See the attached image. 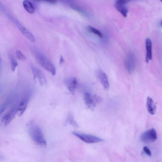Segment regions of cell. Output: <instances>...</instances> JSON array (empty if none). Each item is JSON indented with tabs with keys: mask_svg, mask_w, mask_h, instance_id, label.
<instances>
[{
	"mask_svg": "<svg viewBox=\"0 0 162 162\" xmlns=\"http://www.w3.org/2000/svg\"><path fill=\"white\" fill-rule=\"evenodd\" d=\"M29 132L31 138L36 145L42 147L46 146V141L43 132L39 127L35 125L31 126L29 129Z\"/></svg>",
	"mask_w": 162,
	"mask_h": 162,
	"instance_id": "6da1fadb",
	"label": "cell"
},
{
	"mask_svg": "<svg viewBox=\"0 0 162 162\" xmlns=\"http://www.w3.org/2000/svg\"><path fill=\"white\" fill-rule=\"evenodd\" d=\"M34 52V54L40 64L45 69L51 73L52 75L55 76L56 70L54 65L40 52L36 50Z\"/></svg>",
	"mask_w": 162,
	"mask_h": 162,
	"instance_id": "7a4b0ae2",
	"label": "cell"
},
{
	"mask_svg": "<svg viewBox=\"0 0 162 162\" xmlns=\"http://www.w3.org/2000/svg\"><path fill=\"white\" fill-rule=\"evenodd\" d=\"M72 133L81 140L87 143H97L105 141L100 138L91 135L75 132H73Z\"/></svg>",
	"mask_w": 162,
	"mask_h": 162,
	"instance_id": "3957f363",
	"label": "cell"
},
{
	"mask_svg": "<svg viewBox=\"0 0 162 162\" xmlns=\"http://www.w3.org/2000/svg\"><path fill=\"white\" fill-rule=\"evenodd\" d=\"M84 100L86 107L89 109L93 110L97 103L102 100V99L97 95H92L90 93L86 92L84 95Z\"/></svg>",
	"mask_w": 162,
	"mask_h": 162,
	"instance_id": "277c9868",
	"label": "cell"
},
{
	"mask_svg": "<svg viewBox=\"0 0 162 162\" xmlns=\"http://www.w3.org/2000/svg\"><path fill=\"white\" fill-rule=\"evenodd\" d=\"M125 63V67L129 73H132L136 67V58L134 54L132 53H128L126 57Z\"/></svg>",
	"mask_w": 162,
	"mask_h": 162,
	"instance_id": "5b68a950",
	"label": "cell"
},
{
	"mask_svg": "<svg viewBox=\"0 0 162 162\" xmlns=\"http://www.w3.org/2000/svg\"><path fill=\"white\" fill-rule=\"evenodd\" d=\"M31 67L34 75V80L37 78L40 85H46L47 84V80L44 73L33 64L31 65Z\"/></svg>",
	"mask_w": 162,
	"mask_h": 162,
	"instance_id": "8992f818",
	"label": "cell"
},
{
	"mask_svg": "<svg viewBox=\"0 0 162 162\" xmlns=\"http://www.w3.org/2000/svg\"><path fill=\"white\" fill-rule=\"evenodd\" d=\"M157 139V133L154 129H150L144 132L141 137V141L145 143L154 142Z\"/></svg>",
	"mask_w": 162,
	"mask_h": 162,
	"instance_id": "52a82bcc",
	"label": "cell"
},
{
	"mask_svg": "<svg viewBox=\"0 0 162 162\" xmlns=\"http://www.w3.org/2000/svg\"><path fill=\"white\" fill-rule=\"evenodd\" d=\"M16 109H13L7 113L3 117L1 123L4 127H7L15 117Z\"/></svg>",
	"mask_w": 162,
	"mask_h": 162,
	"instance_id": "ba28073f",
	"label": "cell"
},
{
	"mask_svg": "<svg viewBox=\"0 0 162 162\" xmlns=\"http://www.w3.org/2000/svg\"><path fill=\"white\" fill-rule=\"evenodd\" d=\"M65 83L68 90L72 94H74L77 84L76 78L72 77L65 80Z\"/></svg>",
	"mask_w": 162,
	"mask_h": 162,
	"instance_id": "9c48e42d",
	"label": "cell"
},
{
	"mask_svg": "<svg viewBox=\"0 0 162 162\" xmlns=\"http://www.w3.org/2000/svg\"><path fill=\"white\" fill-rule=\"evenodd\" d=\"M98 75L105 89L108 90L109 88V84L106 74L103 71L100 70L98 71Z\"/></svg>",
	"mask_w": 162,
	"mask_h": 162,
	"instance_id": "30bf717a",
	"label": "cell"
},
{
	"mask_svg": "<svg viewBox=\"0 0 162 162\" xmlns=\"http://www.w3.org/2000/svg\"><path fill=\"white\" fill-rule=\"evenodd\" d=\"M17 26L22 34L33 43L36 41L35 38L32 34L20 24L17 23Z\"/></svg>",
	"mask_w": 162,
	"mask_h": 162,
	"instance_id": "8fae6325",
	"label": "cell"
},
{
	"mask_svg": "<svg viewBox=\"0 0 162 162\" xmlns=\"http://www.w3.org/2000/svg\"><path fill=\"white\" fill-rule=\"evenodd\" d=\"M146 53L145 61L148 63L152 59V44L151 40L148 38L146 40Z\"/></svg>",
	"mask_w": 162,
	"mask_h": 162,
	"instance_id": "7c38bea8",
	"label": "cell"
},
{
	"mask_svg": "<svg viewBox=\"0 0 162 162\" xmlns=\"http://www.w3.org/2000/svg\"><path fill=\"white\" fill-rule=\"evenodd\" d=\"M147 108L149 113L151 115H154L156 110V106L153 99L148 97L147 102Z\"/></svg>",
	"mask_w": 162,
	"mask_h": 162,
	"instance_id": "4fadbf2b",
	"label": "cell"
},
{
	"mask_svg": "<svg viewBox=\"0 0 162 162\" xmlns=\"http://www.w3.org/2000/svg\"><path fill=\"white\" fill-rule=\"evenodd\" d=\"M27 104L26 100H24L20 102L16 109V114L18 116H20L23 114L26 109Z\"/></svg>",
	"mask_w": 162,
	"mask_h": 162,
	"instance_id": "5bb4252c",
	"label": "cell"
},
{
	"mask_svg": "<svg viewBox=\"0 0 162 162\" xmlns=\"http://www.w3.org/2000/svg\"><path fill=\"white\" fill-rule=\"evenodd\" d=\"M23 5L25 9L30 14H33L35 11V8L33 4L28 0H24Z\"/></svg>",
	"mask_w": 162,
	"mask_h": 162,
	"instance_id": "9a60e30c",
	"label": "cell"
},
{
	"mask_svg": "<svg viewBox=\"0 0 162 162\" xmlns=\"http://www.w3.org/2000/svg\"><path fill=\"white\" fill-rule=\"evenodd\" d=\"M115 7L117 10L125 18L127 17L128 10L124 5H120L115 4Z\"/></svg>",
	"mask_w": 162,
	"mask_h": 162,
	"instance_id": "2e32d148",
	"label": "cell"
},
{
	"mask_svg": "<svg viewBox=\"0 0 162 162\" xmlns=\"http://www.w3.org/2000/svg\"><path fill=\"white\" fill-rule=\"evenodd\" d=\"M71 8L74 10L82 14L85 16L89 17V13L84 9L75 4H72Z\"/></svg>",
	"mask_w": 162,
	"mask_h": 162,
	"instance_id": "e0dca14e",
	"label": "cell"
},
{
	"mask_svg": "<svg viewBox=\"0 0 162 162\" xmlns=\"http://www.w3.org/2000/svg\"><path fill=\"white\" fill-rule=\"evenodd\" d=\"M88 30L90 32L94 33L101 38L103 37V35L100 30L91 26L88 27Z\"/></svg>",
	"mask_w": 162,
	"mask_h": 162,
	"instance_id": "ac0fdd59",
	"label": "cell"
},
{
	"mask_svg": "<svg viewBox=\"0 0 162 162\" xmlns=\"http://www.w3.org/2000/svg\"><path fill=\"white\" fill-rule=\"evenodd\" d=\"M9 57L11 63V68L13 71H14L16 69V67L18 66V63L12 54L9 55Z\"/></svg>",
	"mask_w": 162,
	"mask_h": 162,
	"instance_id": "d6986e66",
	"label": "cell"
},
{
	"mask_svg": "<svg viewBox=\"0 0 162 162\" xmlns=\"http://www.w3.org/2000/svg\"><path fill=\"white\" fill-rule=\"evenodd\" d=\"M67 122L75 127H78V124L74 119L73 115L71 113H70L68 115L67 119Z\"/></svg>",
	"mask_w": 162,
	"mask_h": 162,
	"instance_id": "ffe728a7",
	"label": "cell"
},
{
	"mask_svg": "<svg viewBox=\"0 0 162 162\" xmlns=\"http://www.w3.org/2000/svg\"><path fill=\"white\" fill-rule=\"evenodd\" d=\"M16 55L17 58L20 61L24 62L25 61L26 58L21 53V51L17 50L16 52Z\"/></svg>",
	"mask_w": 162,
	"mask_h": 162,
	"instance_id": "44dd1931",
	"label": "cell"
},
{
	"mask_svg": "<svg viewBox=\"0 0 162 162\" xmlns=\"http://www.w3.org/2000/svg\"><path fill=\"white\" fill-rule=\"evenodd\" d=\"M132 0H117L116 4L120 5H125Z\"/></svg>",
	"mask_w": 162,
	"mask_h": 162,
	"instance_id": "7402d4cb",
	"label": "cell"
},
{
	"mask_svg": "<svg viewBox=\"0 0 162 162\" xmlns=\"http://www.w3.org/2000/svg\"><path fill=\"white\" fill-rule=\"evenodd\" d=\"M37 1L46 2L52 4H56L57 2V0H37Z\"/></svg>",
	"mask_w": 162,
	"mask_h": 162,
	"instance_id": "603a6c76",
	"label": "cell"
},
{
	"mask_svg": "<svg viewBox=\"0 0 162 162\" xmlns=\"http://www.w3.org/2000/svg\"><path fill=\"white\" fill-rule=\"evenodd\" d=\"M143 150L145 152L148 156H151L152 154L151 151L147 147H144L143 148Z\"/></svg>",
	"mask_w": 162,
	"mask_h": 162,
	"instance_id": "cb8c5ba5",
	"label": "cell"
},
{
	"mask_svg": "<svg viewBox=\"0 0 162 162\" xmlns=\"http://www.w3.org/2000/svg\"><path fill=\"white\" fill-rule=\"evenodd\" d=\"M65 62L62 56L60 57V59L59 61V64L60 65H63Z\"/></svg>",
	"mask_w": 162,
	"mask_h": 162,
	"instance_id": "d4e9b609",
	"label": "cell"
},
{
	"mask_svg": "<svg viewBox=\"0 0 162 162\" xmlns=\"http://www.w3.org/2000/svg\"><path fill=\"white\" fill-rule=\"evenodd\" d=\"M160 25L162 27V21L160 23Z\"/></svg>",
	"mask_w": 162,
	"mask_h": 162,
	"instance_id": "484cf974",
	"label": "cell"
},
{
	"mask_svg": "<svg viewBox=\"0 0 162 162\" xmlns=\"http://www.w3.org/2000/svg\"><path fill=\"white\" fill-rule=\"evenodd\" d=\"M160 1L162 2V0H160Z\"/></svg>",
	"mask_w": 162,
	"mask_h": 162,
	"instance_id": "4316f807",
	"label": "cell"
}]
</instances>
